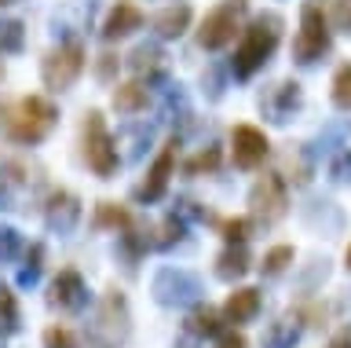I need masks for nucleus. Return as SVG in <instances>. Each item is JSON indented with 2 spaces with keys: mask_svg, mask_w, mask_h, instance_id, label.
Returning <instances> with one entry per match:
<instances>
[{
  "mask_svg": "<svg viewBox=\"0 0 351 348\" xmlns=\"http://www.w3.org/2000/svg\"><path fill=\"white\" fill-rule=\"evenodd\" d=\"M278 37H282V19H278V15H260V19H252V23L245 26V34H241V40H238V48H234V59H230L234 78H238V81H249L252 73H256L263 62L274 56Z\"/></svg>",
  "mask_w": 351,
  "mask_h": 348,
  "instance_id": "1",
  "label": "nucleus"
},
{
  "mask_svg": "<svg viewBox=\"0 0 351 348\" xmlns=\"http://www.w3.org/2000/svg\"><path fill=\"white\" fill-rule=\"evenodd\" d=\"M81 150H84V161H88V169L95 172V176H103L110 180L117 172V147H114V139H110L106 132V121H103V114L99 111H88L84 114V125H81Z\"/></svg>",
  "mask_w": 351,
  "mask_h": 348,
  "instance_id": "2",
  "label": "nucleus"
},
{
  "mask_svg": "<svg viewBox=\"0 0 351 348\" xmlns=\"http://www.w3.org/2000/svg\"><path fill=\"white\" fill-rule=\"evenodd\" d=\"M55 117H59V111H55L44 95H26V100L19 103V114L11 117V136H15L19 143H40V139L55 128Z\"/></svg>",
  "mask_w": 351,
  "mask_h": 348,
  "instance_id": "3",
  "label": "nucleus"
},
{
  "mask_svg": "<svg viewBox=\"0 0 351 348\" xmlns=\"http://www.w3.org/2000/svg\"><path fill=\"white\" fill-rule=\"evenodd\" d=\"M326 51H329V19L322 15L318 4H307L304 15H300V34L293 40V56H296V62L311 67V62H318Z\"/></svg>",
  "mask_w": 351,
  "mask_h": 348,
  "instance_id": "4",
  "label": "nucleus"
},
{
  "mask_svg": "<svg viewBox=\"0 0 351 348\" xmlns=\"http://www.w3.org/2000/svg\"><path fill=\"white\" fill-rule=\"evenodd\" d=\"M81 70H84V48L77 45V40H70V45H59L55 51H48V59H44V67H40L44 89L66 92L77 78H81Z\"/></svg>",
  "mask_w": 351,
  "mask_h": 348,
  "instance_id": "5",
  "label": "nucleus"
},
{
  "mask_svg": "<svg viewBox=\"0 0 351 348\" xmlns=\"http://www.w3.org/2000/svg\"><path fill=\"white\" fill-rule=\"evenodd\" d=\"M238 23H241V0H223L219 8H213V12L205 15L202 30H197V45L205 51L227 48L238 34Z\"/></svg>",
  "mask_w": 351,
  "mask_h": 348,
  "instance_id": "6",
  "label": "nucleus"
},
{
  "mask_svg": "<svg viewBox=\"0 0 351 348\" xmlns=\"http://www.w3.org/2000/svg\"><path fill=\"white\" fill-rule=\"evenodd\" d=\"M249 205L256 213V220L263 224H278L285 213H289V191H285V180L278 172H263V176L252 183Z\"/></svg>",
  "mask_w": 351,
  "mask_h": 348,
  "instance_id": "7",
  "label": "nucleus"
},
{
  "mask_svg": "<svg viewBox=\"0 0 351 348\" xmlns=\"http://www.w3.org/2000/svg\"><path fill=\"white\" fill-rule=\"evenodd\" d=\"M197 293H202L197 279L183 268H161L158 275H154V297H158V304H165V308L191 304V301H197Z\"/></svg>",
  "mask_w": 351,
  "mask_h": 348,
  "instance_id": "8",
  "label": "nucleus"
},
{
  "mask_svg": "<svg viewBox=\"0 0 351 348\" xmlns=\"http://www.w3.org/2000/svg\"><path fill=\"white\" fill-rule=\"evenodd\" d=\"M267 150H271V143H267V136H263L256 125H234V132H230V158H234L238 169L263 165Z\"/></svg>",
  "mask_w": 351,
  "mask_h": 348,
  "instance_id": "9",
  "label": "nucleus"
},
{
  "mask_svg": "<svg viewBox=\"0 0 351 348\" xmlns=\"http://www.w3.org/2000/svg\"><path fill=\"white\" fill-rule=\"evenodd\" d=\"M172 172H176V139L161 150L158 158H154V165H150V172H147V180H143L139 187H136V202H143V205L161 202V198H165V191H169Z\"/></svg>",
  "mask_w": 351,
  "mask_h": 348,
  "instance_id": "10",
  "label": "nucleus"
},
{
  "mask_svg": "<svg viewBox=\"0 0 351 348\" xmlns=\"http://www.w3.org/2000/svg\"><path fill=\"white\" fill-rule=\"evenodd\" d=\"M48 304H51V308H59V312H84V304H88V286H84L81 271L62 268L59 275L51 279Z\"/></svg>",
  "mask_w": 351,
  "mask_h": 348,
  "instance_id": "11",
  "label": "nucleus"
},
{
  "mask_svg": "<svg viewBox=\"0 0 351 348\" xmlns=\"http://www.w3.org/2000/svg\"><path fill=\"white\" fill-rule=\"evenodd\" d=\"M260 111L263 117H271L274 125H285L289 117L300 111V84L296 81H278L260 95Z\"/></svg>",
  "mask_w": 351,
  "mask_h": 348,
  "instance_id": "12",
  "label": "nucleus"
},
{
  "mask_svg": "<svg viewBox=\"0 0 351 348\" xmlns=\"http://www.w3.org/2000/svg\"><path fill=\"white\" fill-rule=\"evenodd\" d=\"M44 220L55 235H70L77 220H81V202H77L73 191H51L48 205H44Z\"/></svg>",
  "mask_w": 351,
  "mask_h": 348,
  "instance_id": "13",
  "label": "nucleus"
},
{
  "mask_svg": "<svg viewBox=\"0 0 351 348\" xmlns=\"http://www.w3.org/2000/svg\"><path fill=\"white\" fill-rule=\"evenodd\" d=\"M99 330L106 334V341H125L128 337V301H125V293H117V290H110L103 304H99Z\"/></svg>",
  "mask_w": 351,
  "mask_h": 348,
  "instance_id": "14",
  "label": "nucleus"
},
{
  "mask_svg": "<svg viewBox=\"0 0 351 348\" xmlns=\"http://www.w3.org/2000/svg\"><path fill=\"white\" fill-rule=\"evenodd\" d=\"M143 26V12L139 4H132V0H117L114 8H110L106 23H103V37L106 40H117V37H128L132 30Z\"/></svg>",
  "mask_w": 351,
  "mask_h": 348,
  "instance_id": "15",
  "label": "nucleus"
},
{
  "mask_svg": "<svg viewBox=\"0 0 351 348\" xmlns=\"http://www.w3.org/2000/svg\"><path fill=\"white\" fill-rule=\"evenodd\" d=\"M256 312H260V290H252V286H241L223 301V319L227 323H252Z\"/></svg>",
  "mask_w": 351,
  "mask_h": 348,
  "instance_id": "16",
  "label": "nucleus"
},
{
  "mask_svg": "<svg viewBox=\"0 0 351 348\" xmlns=\"http://www.w3.org/2000/svg\"><path fill=\"white\" fill-rule=\"evenodd\" d=\"M191 4H169V8H161L158 15H154V30H158V37L165 40H172V37H183L186 34V26H191Z\"/></svg>",
  "mask_w": 351,
  "mask_h": 348,
  "instance_id": "17",
  "label": "nucleus"
},
{
  "mask_svg": "<svg viewBox=\"0 0 351 348\" xmlns=\"http://www.w3.org/2000/svg\"><path fill=\"white\" fill-rule=\"evenodd\" d=\"M249 264H252V257H249L245 242H227V249L216 257V275L223 282H234L249 271Z\"/></svg>",
  "mask_w": 351,
  "mask_h": 348,
  "instance_id": "18",
  "label": "nucleus"
},
{
  "mask_svg": "<svg viewBox=\"0 0 351 348\" xmlns=\"http://www.w3.org/2000/svg\"><path fill=\"white\" fill-rule=\"evenodd\" d=\"M186 334L191 337H219L223 334V312L216 308H194L191 315H186Z\"/></svg>",
  "mask_w": 351,
  "mask_h": 348,
  "instance_id": "19",
  "label": "nucleus"
},
{
  "mask_svg": "<svg viewBox=\"0 0 351 348\" xmlns=\"http://www.w3.org/2000/svg\"><path fill=\"white\" fill-rule=\"evenodd\" d=\"M147 100H150V92H147V84H143V81L117 84V92H114V111H117V114H139L143 106H147Z\"/></svg>",
  "mask_w": 351,
  "mask_h": 348,
  "instance_id": "20",
  "label": "nucleus"
},
{
  "mask_svg": "<svg viewBox=\"0 0 351 348\" xmlns=\"http://www.w3.org/2000/svg\"><path fill=\"white\" fill-rule=\"evenodd\" d=\"M296 341H300V323L296 319H278L263 334V348H296Z\"/></svg>",
  "mask_w": 351,
  "mask_h": 348,
  "instance_id": "21",
  "label": "nucleus"
},
{
  "mask_svg": "<svg viewBox=\"0 0 351 348\" xmlns=\"http://www.w3.org/2000/svg\"><path fill=\"white\" fill-rule=\"evenodd\" d=\"M95 227H106V231H128L132 227V213L117 202H99L95 205Z\"/></svg>",
  "mask_w": 351,
  "mask_h": 348,
  "instance_id": "22",
  "label": "nucleus"
},
{
  "mask_svg": "<svg viewBox=\"0 0 351 348\" xmlns=\"http://www.w3.org/2000/svg\"><path fill=\"white\" fill-rule=\"evenodd\" d=\"M19 326H22V312H19L15 293H11L8 286H0V337L19 334Z\"/></svg>",
  "mask_w": 351,
  "mask_h": 348,
  "instance_id": "23",
  "label": "nucleus"
},
{
  "mask_svg": "<svg viewBox=\"0 0 351 348\" xmlns=\"http://www.w3.org/2000/svg\"><path fill=\"white\" fill-rule=\"evenodd\" d=\"M40 271H44V246L33 242V246L26 249V260H22V268H19V286H37Z\"/></svg>",
  "mask_w": 351,
  "mask_h": 348,
  "instance_id": "24",
  "label": "nucleus"
},
{
  "mask_svg": "<svg viewBox=\"0 0 351 348\" xmlns=\"http://www.w3.org/2000/svg\"><path fill=\"white\" fill-rule=\"evenodd\" d=\"M161 48H154V45H143V48H136V51H132V70H136L139 73V78H143V73H158L161 70Z\"/></svg>",
  "mask_w": 351,
  "mask_h": 348,
  "instance_id": "25",
  "label": "nucleus"
},
{
  "mask_svg": "<svg viewBox=\"0 0 351 348\" xmlns=\"http://www.w3.org/2000/svg\"><path fill=\"white\" fill-rule=\"evenodd\" d=\"M293 246H274V249H267V257H263V275H267V279H274V275H282V271L285 268H289L293 264Z\"/></svg>",
  "mask_w": 351,
  "mask_h": 348,
  "instance_id": "26",
  "label": "nucleus"
},
{
  "mask_svg": "<svg viewBox=\"0 0 351 348\" xmlns=\"http://www.w3.org/2000/svg\"><path fill=\"white\" fill-rule=\"evenodd\" d=\"M249 231H252L249 216H227V220H219V235H223L227 242H245Z\"/></svg>",
  "mask_w": 351,
  "mask_h": 348,
  "instance_id": "27",
  "label": "nucleus"
},
{
  "mask_svg": "<svg viewBox=\"0 0 351 348\" xmlns=\"http://www.w3.org/2000/svg\"><path fill=\"white\" fill-rule=\"evenodd\" d=\"M219 147H208V150H202L197 158H191L186 161V176H202V172H216L219 169Z\"/></svg>",
  "mask_w": 351,
  "mask_h": 348,
  "instance_id": "28",
  "label": "nucleus"
},
{
  "mask_svg": "<svg viewBox=\"0 0 351 348\" xmlns=\"http://www.w3.org/2000/svg\"><path fill=\"white\" fill-rule=\"evenodd\" d=\"M333 103L340 111H351V67H340L333 78Z\"/></svg>",
  "mask_w": 351,
  "mask_h": 348,
  "instance_id": "29",
  "label": "nucleus"
},
{
  "mask_svg": "<svg viewBox=\"0 0 351 348\" xmlns=\"http://www.w3.org/2000/svg\"><path fill=\"white\" fill-rule=\"evenodd\" d=\"M22 253V238L15 227H8V224H0V264H8V260H15Z\"/></svg>",
  "mask_w": 351,
  "mask_h": 348,
  "instance_id": "30",
  "label": "nucleus"
},
{
  "mask_svg": "<svg viewBox=\"0 0 351 348\" xmlns=\"http://www.w3.org/2000/svg\"><path fill=\"white\" fill-rule=\"evenodd\" d=\"M44 348H77V337L66 330V326H48V330H44Z\"/></svg>",
  "mask_w": 351,
  "mask_h": 348,
  "instance_id": "31",
  "label": "nucleus"
},
{
  "mask_svg": "<svg viewBox=\"0 0 351 348\" xmlns=\"http://www.w3.org/2000/svg\"><path fill=\"white\" fill-rule=\"evenodd\" d=\"M0 51H22V23L0 26Z\"/></svg>",
  "mask_w": 351,
  "mask_h": 348,
  "instance_id": "32",
  "label": "nucleus"
},
{
  "mask_svg": "<svg viewBox=\"0 0 351 348\" xmlns=\"http://www.w3.org/2000/svg\"><path fill=\"white\" fill-rule=\"evenodd\" d=\"M183 231H186V227H183V220H180V216H169V220L161 224V238H158V246H161V249L176 246V242L183 238Z\"/></svg>",
  "mask_w": 351,
  "mask_h": 348,
  "instance_id": "33",
  "label": "nucleus"
},
{
  "mask_svg": "<svg viewBox=\"0 0 351 348\" xmlns=\"http://www.w3.org/2000/svg\"><path fill=\"white\" fill-rule=\"evenodd\" d=\"M329 26L340 34H351V0H337L333 12H329Z\"/></svg>",
  "mask_w": 351,
  "mask_h": 348,
  "instance_id": "34",
  "label": "nucleus"
},
{
  "mask_svg": "<svg viewBox=\"0 0 351 348\" xmlns=\"http://www.w3.org/2000/svg\"><path fill=\"white\" fill-rule=\"evenodd\" d=\"M329 176H333L337 183H348V180H351V150H344V154H337L333 169H329Z\"/></svg>",
  "mask_w": 351,
  "mask_h": 348,
  "instance_id": "35",
  "label": "nucleus"
},
{
  "mask_svg": "<svg viewBox=\"0 0 351 348\" xmlns=\"http://www.w3.org/2000/svg\"><path fill=\"white\" fill-rule=\"evenodd\" d=\"M114 70H117V56H99V67H95L99 78L110 81V78H114Z\"/></svg>",
  "mask_w": 351,
  "mask_h": 348,
  "instance_id": "36",
  "label": "nucleus"
},
{
  "mask_svg": "<svg viewBox=\"0 0 351 348\" xmlns=\"http://www.w3.org/2000/svg\"><path fill=\"white\" fill-rule=\"evenodd\" d=\"M216 348H245V337H241V334H219Z\"/></svg>",
  "mask_w": 351,
  "mask_h": 348,
  "instance_id": "37",
  "label": "nucleus"
},
{
  "mask_svg": "<svg viewBox=\"0 0 351 348\" xmlns=\"http://www.w3.org/2000/svg\"><path fill=\"white\" fill-rule=\"evenodd\" d=\"M329 348H351V330H344V334H340V337H337V341L329 345Z\"/></svg>",
  "mask_w": 351,
  "mask_h": 348,
  "instance_id": "38",
  "label": "nucleus"
},
{
  "mask_svg": "<svg viewBox=\"0 0 351 348\" xmlns=\"http://www.w3.org/2000/svg\"><path fill=\"white\" fill-rule=\"evenodd\" d=\"M344 260H348V268H351V246H348V257H344Z\"/></svg>",
  "mask_w": 351,
  "mask_h": 348,
  "instance_id": "39",
  "label": "nucleus"
},
{
  "mask_svg": "<svg viewBox=\"0 0 351 348\" xmlns=\"http://www.w3.org/2000/svg\"><path fill=\"white\" fill-rule=\"evenodd\" d=\"M0 78H4V62H0Z\"/></svg>",
  "mask_w": 351,
  "mask_h": 348,
  "instance_id": "40",
  "label": "nucleus"
},
{
  "mask_svg": "<svg viewBox=\"0 0 351 348\" xmlns=\"http://www.w3.org/2000/svg\"><path fill=\"white\" fill-rule=\"evenodd\" d=\"M4 4H11V0H0V8H4Z\"/></svg>",
  "mask_w": 351,
  "mask_h": 348,
  "instance_id": "41",
  "label": "nucleus"
},
{
  "mask_svg": "<svg viewBox=\"0 0 351 348\" xmlns=\"http://www.w3.org/2000/svg\"><path fill=\"white\" fill-rule=\"evenodd\" d=\"M183 348H194V345H191V341H186V345H183Z\"/></svg>",
  "mask_w": 351,
  "mask_h": 348,
  "instance_id": "42",
  "label": "nucleus"
}]
</instances>
